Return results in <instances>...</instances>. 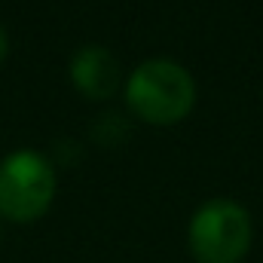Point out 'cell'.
Returning a JSON list of instances; mask_svg holds the SVG:
<instances>
[{
	"instance_id": "1",
	"label": "cell",
	"mask_w": 263,
	"mask_h": 263,
	"mask_svg": "<svg viewBox=\"0 0 263 263\" xmlns=\"http://www.w3.org/2000/svg\"><path fill=\"white\" fill-rule=\"evenodd\" d=\"M126 104L147 126H175L196 104L193 73L172 59H147L126 80Z\"/></svg>"
},
{
	"instance_id": "2",
	"label": "cell",
	"mask_w": 263,
	"mask_h": 263,
	"mask_svg": "<svg viewBox=\"0 0 263 263\" xmlns=\"http://www.w3.org/2000/svg\"><path fill=\"white\" fill-rule=\"evenodd\" d=\"M187 245L196 263H242L251 248V214L236 199H208L190 217Z\"/></svg>"
},
{
	"instance_id": "3",
	"label": "cell",
	"mask_w": 263,
	"mask_h": 263,
	"mask_svg": "<svg viewBox=\"0 0 263 263\" xmlns=\"http://www.w3.org/2000/svg\"><path fill=\"white\" fill-rule=\"evenodd\" d=\"M55 199V168L37 150H15L0 162V217L31 223Z\"/></svg>"
},
{
	"instance_id": "4",
	"label": "cell",
	"mask_w": 263,
	"mask_h": 263,
	"mask_svg": "<svg viewBox=\"0 0 263 263\" xmlns=\"http://www.w3.org/2000/svg\"><path fill=\"white\" fill-rule=\"evenodd\" d=\"M70 83L92 101H107L123 86V67L104 46H83L70 59Z\"/></svg>"
},
{
	"instance_id": "5",
	"label": "cell",
	"mask_w": 263,
	"mask_h": 263,
	"mask_svg": "<svg viewBox=\"0 0 263 263\" xmlns=\"http://www.w3.org/2000/svg\"><path fill=\"white\" fill-rule=\"evenodd\" d=\"M6 52H9V37H6V28L0 25V62L6 59Z\"/></svg>"
}]
</instances>
